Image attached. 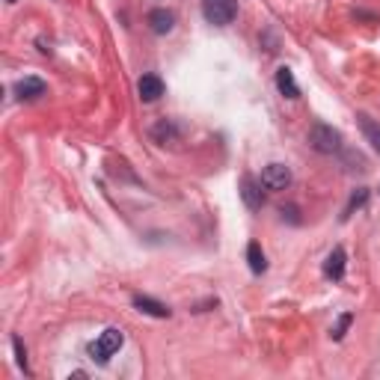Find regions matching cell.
<instances>
[{"instance_id": "cell-6", "label": "cell", "mask_w": 380, "mask_h": 380, "mask_svg": "<svg viewBox=\"0 0 380 380\" xmlns=\"http://www.w3.org/2000/svg\"><path fill=\"white\" fill-rule=\"evenodd\" d=\"M137 93H140V98L146 101V104H151V101H158L163 95V81L158 78V74H143V78L137 81Z\"/></svg>"}, {"instance_id": "cell-17", "label": "cell", "mask_w": 380, "mask_h": 380, "mask_svg": "<svg viewBox=\"0 0 380 380\" xmlns=\"http://www.w3.org/2000/svg\"><path fill=\"white\" fill-rule=\"evenodd\" d=\"M280 214H283V220H288V223H300V217H297V208H294V205L280 208Z\"/></svg>"}, {"instance_id": "cell-4", "label": "cell", "mask_w": 380, "mask_h": 380, "mask_svg": "<svg viewBox=\"0 0 380 380\" xmlns=\"http://www.w3.org/2000/svg\"><path fill=\"white\" fill-rule=\"evenodd\" d=\"M262 184L268 190H285L291 184V170L285 163H268V167L262 170Z\"/></svg>"}, {"instance_id": "cell-7", "label": "cell", "mask_w": 380, "mask_h": 380, "mask_svg": "<svg viewBox=\"0 0 380 380\" xmlns=\"http://www.w3.org/2000/svg\"><path fill=\"white\" fill-rule=\"evenodd\" d=\"M15 93H18L21 101H36V98H42L48 93V86H45L42 78H21L15 83Z\"/></svg>"}, {"instance_id": "cell-14", "label": "cell", "mask_w": 380, "mask_h": 380, "mask_svg": "<svg viewBox=\"0 0 380 380\" xmlns=\"http://www.w3.org/2000/svg\"><path fill=\"white\" fill-rule=\"evenodd\" d=\"M365 202H369V187H360V190H353V196H351V202H348V208H345V214H341V217H351L353 211H360Z\"/></svg>"}, {"instance_id": "cell-1", "label": "cell", "mask_w": 380, "mask_h": 380, "mask_svg": "<svg viewBox=\"0 0 380 380\" xmlns=\"http://www.w3.org/2000/svg\"><path fill=\"white\" fill-rule=\"evenodd\" d=\"M202 15L214 27H226L238 15V0H202Z\"/></svg>"}, {"instance_id": "cell-9", "label": "cell", "mask_w": 380, "mask_h": 380, "mask_svg": "<svg viewBox=\"0 0 380 380\" xmlns=\"http://www.w3.org/2000/svg\"><path fill=\"white\" fill-rule=\"evenodd\" d=\"M149 27H151V33H158V36L170 33L175 27V15L170 9H151L149 12Z\"/></svg>"}, {"instance_id": "cell-13", "label": "cell", "mask_w": 380, "mask_h": 380, "mask_svg": "<svg viewBox=\"0 0 380 380\" xmlns=\"http://www.w3.org/2000/svg\"><path fill=\"white\" fill-rule=\"evenodd\" d=\"M247 262H250V271L252 273H264L268 271V259H264V252L259 244H250L247 247Z\"/></svg>"}, {"instance_id": "cell-16", "label": "cell", "mask_w": 380, "mask_h": 380, "mask_svg": "<svg viewBox=\"0 0 380 380\" xmlns=\"http://www.w3.org/2000/svg\"><path fill=\"white\" fill-rule=\"evenodd\" d=\"M151 134H155V140H161V143H167V137H172L175 131H172V125H170V122H161V125H158V128H155V131H151Z\"/></svg>"}, {"instance_id": "cell-18", "label": "cell", "mask_w": 380, "mask_h": 380, "mask_svg": "<svg viewBox=\"0 0 380 380\" xmlns=\"http://www.w3.org/2000/svg\"><path fill=\"white\" fill-rule=\"evenodd\" d=\"M12 345H15V353H18V362H21V365H27V353H24V345H21V339H12Z\"/></svg>"}, {"instance_id": "cell-12", "label": "cell", "mask_w": 380, "mask_h": 380, "mask_svg": "<svg viewBox=\"0 0 380 380\" xmlns=\"http://www.w3.org/2000/svg\"><path fill=\"white\" fill-rule=\"evenodd\" d=\"M360 119V128H362V134H365V140H369L372 146H374V151H380V122H374L372 116H357Z\"/></svg>"}, {"instance_id": "cell-10", "label": "cell", "mask_w": 380, "mask_h": 380, "mask_svg": "<svg viewBox=\"0 0 380 380\" xmlns=\"http://www.w3.org/2000/svg\"><path fill=\"white\" fill-rule=\"evenodd\" d=\"M276 90H280L285 98H300V86L294 81V72L291 69H276Z\"/></svg>"}, {"instance_id": "cell-3", "label": "cell", "mask_w": 380, "mask_h": 380, "mask_svg": "<svg viewBox=\"0 0 380 380\" xmlns=\"http://www.w3.org/2000/svg\"><path fill=\"white\" fill-rule=\"evenodd\" d=\"M122 341H125L122 330H116V327H107V330L101 333V336L93 341V345H90V357H93L95 362H107L113 353L122 348Z\"/></svg>"}, {"instance_id": "cell-2", "label": "cell", "mask_w": 380, "mask_h": 380, "mask_svg": "<svg viewBox=\"0 0 380 380\" xmlns=\"http://www.w3.org/2000/svg\"><path fill=\"white\" fill-rule=\"evenodd\" d=\"M309 146L321 155H333V151L341 149V134L333 128V125H324V122H315L312 131H309Z\"/></svg>"}, {"instance_id": "cell-11", "label": "cell", "mask_w": 380, "mask_h": 380, "mask_svg": "<svg viewBox=\"0 0 380 380\" xmlns=\"http://www.w3.org/2000/svg\"><path fill=\"white\" fill-rule=\"evenodd\" d=\"M134 306L140 309V312H146V315H151V318H170V306H163V303L151 300V297L137 294V297H134Z\"/></svg>"}, {"instance_id": "cell-5", "label": "cell", "mask_w": 380, "mask_h": 380, "mask_svg": "<svg viewBox=\"0 0 380 380\" xmlns=\"http://www.w3.org/2000/svg\"><path fill=\"white\" fill-rule=\"evenodd\" d=\"M262 179L256 182L252 175H244V182H240V199H244V205L250 211H259L264 205V194H262Z\"/></svg>"}, {"instance_id": "cell-19", "label": "cell", "mask_w": 380, "mask_h": 380, "mask_svg": "<svg viewBox=\"0 0 380 380\" xmlns=\"http://www.w3.org/2000/svg\"><path fill=\"white\" fill-rule=\"evenodd\" d=\"M6 4H18V0H6Z\"/></svg>"}, {"instance_id": "cell-8", "label": "cell", "mask_w": 380, "mask_h": 380, "mask_svg": "<svg viewBox=\"0 0 380 380\" xmlns=\"http://www.w3.org/2000/svg\"><path fill=\"white\" fill-rule=\"evenodd\" d=\"M324 276L333 283H339L345 276V250L341 247H333V252L324 259Z\"/></svg>"}, {"instance_id": "cell-15", "label": "cell", "mask_w": 380, "mask_h": 380, "mask_svg": "<svg viewBox=\"0 0 380 380\" xmlns=\"http://www.w3.org/2000/svg\"><path fill=\"white\" fill-rule=\"evenodd\" d=\"M351 321H353V315H351V312H345V315H341V318H339L336 330H333V339H336V341H339L341 336H345V330H348V327H351Z\"/></svg>"}]
</instances>
